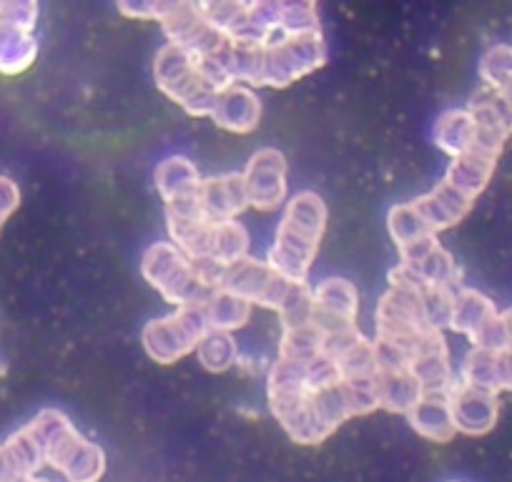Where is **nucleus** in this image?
<instances>
[{
	"mask_svg": "<svg viewBox=\"0 0 512 482\" xmlns=\"http://www.w3.org/2000/svg\"><path fill=\"white\" fill-rule=\"evenodd\" d=\"M327 229V206L314 191H302L287 204L267 264L292 284H307L309 269Z\"/></svg>",
	"mask_w": 512,
	"mask_h": 482,
	"instance_id": "f257e3e1",
	"label": "nucleus"
},
{
	"mask_svg": "<svg viewBox=\"0 0 512 482\" xmlns=\"http://www.w3.org/2000/svg\"><path fill=\"white\" fill-rule=\"evenodd\" d=\"M28 430L41 442L46 465L61 472L66 482H98L106 472L101 447L86 440L63 412L43 410Z\"/></svg>",
	"mask_w": 512,
	"mask_h": 482,
	"instance_id": "f03ea898",
	"label": "nucleus"
},
{
	"mask_svg": "<svg viewBox=\"0 0 512 482\" xmlns=\"http://www.w3.org/2000/svg\"><path fill=\"white\" fill-rule=\"evenodd\" d=\"M141 274L151 287L159 289L166 302L176 304V309L206 304V299L214 294L201 282L194 264L171 241H159L146 249L144 259H141Z\"/></svg>",
	"mask_w": 512,
	"mask_h": 482,
	"instance_id": "7ed1b4c3",
	"label": "nucleus"
},
{
	"mask_svg": "<svg viewBox=\"0 0 512 482\" xmlns=\"http://www.w3.org/2000/svg\"><path fill=\"white\" fill-rule=\"evenodd\" d=\"M154 76L161 91L191 116H211L219 93L201 78L196 61L184 48L166 43L154 61Z\"/></svg>",
	"mask_w": 512,
	"mask_h": 482,
	"instance_id": "20e7f679",
	"label": "nucleus"
},
{
	"mask_svg": "<svg viewBox=\"0 0 512 482\" xmlns=\"http://www.w3.org/2000/svg\"><path fill=\"white\" fill-rule=\"evenodd\" d=\"M327 61V43L322 33H279L262 46V86L287 88Z\"/></svg>",
	"mask_w": 512,
	"mask_h": 482,
	"instance_id": "39448f33",
	"label": "nucleus"
},
{
	"mask_svg": "<svg viewBox=\"0 0 512 482\" xmlns=\"http://www.w3.org/2000/svg\"><path fill=\"white\" fill-rule=\"evenodd\" d=\"M211 332L209 319H206L204 304L194 307H179L176 314L164 319H154L144 327V347L149 357L159 365H174L186 354L196 352L201 339Z\"/></svg>",
	"mask_w": 512,
	"mask_h": 482,
	"instance_id": "423d86ee",
	"label": "nucleus"
},
{
	"mask_svg": "<svg viewBox=\"0 0 512 482\" xmlns=\"http://www.w3.org/2000/svg\"><path fill=\"white\" fill-rule=\"evenodd\" d=\"M289 287H292V282H287L282 274L274 272L267 262H256V259L249 257L226 269L224 282H221L224 292L236 294L244 302H249L251 307L259 304V307L274 309V312L282 307Z\"/></svg>",
	"mask_w": 512,
	"mask_h": 482,
	"instance_id": "0eeeda50",
	"label": "nucleus"
},
{
	"mask_svg": "<svg viewBox=\"0 0 512 482\" xmlns=\"http://www.w3.org/2000/svg\"><path fill=\"white\" fill-rule=\"evenodd\" d=\"M244 189L256 211H277L287 199V159L277 149H259L244 169Z\"/></svg>",
	"mask_w": 512,
	"mask_h": 482,
	"instance_id": "6e6552de",
	"label": "nucleus"
},
{
	"mask_svg": "<svg viewBox=\"0 0 512 482\" xmlns=\"http://www.w3.org/2000/svg\"><path fill=\"white\" fill-rule=\"evenodd\" d=\"M447 402H450L455 430L462 435L482 437L495 430L497 417H500V400L495 392L455 382L447 392Z\"/></svg>",
	"mask_w": 512,
	"mask_h": 482,
	"instance_id": "1a4fd4ad",
	"label": "nucleus"
},
{
	"mask_svg": "<svg viewBox=\"0 0 512 482\" xmlns=\"http://www.w3.org/2000/svg\"><path fill=\"white\" fill-rule=\"evenodd\" d=\"M314 297V327L322 334L337 329L354 327L359 312V294L349 279L332 277L324 279L312 289Z\"/></svg>",
	"mask_w": 512,
	"mask_h": 482,
	"instance_id": "9d476101",
	"label": "nucleus"
},
{
	"mask_svg": "<svg viewBox=\"0 0 512 482\" xmlns=\"http://www.w3.org/2000/svg\"><path fill=\"white\" fill-rule=\"evenodd\" d=\"M410 372L425 395H447L455 385L450 367V349L442 332H427L412 354Z\"/></svg>",
	"mask_w": 512,
	"mask_h": 482,
	"instance_id": "9b49d317",
	"label": "nucleus"
},
{
	"mask_svg": "<svg viewBox=\"0 0 512 482\" xmlns=\"http://www.w3.org/2000/svg\"><path fill=\"white\" fill-rule=\"evenodd\" d=\"M199 204L206 219L211 224L231 221L249 206L244 189V176L241 174H221L214 179L201 181Z\"/></svg>",
	"mask_w": 512,
	"mask_h": 482,
	"instance_id": "f8f14e48",
	"label": "nucleus"
},
{
	"mask_svg": "<svg viewBox=\"0 0 512 482\" xmlns=\"http://www.w3.org/2000/svg\"><path fill=\"white\" fill-rule=\"evenodd\" d=\"M211 118L216 126L231 131V134H251L262 118V101L256 98L251 88L236 83L216 96Z\"/></svg>",
	"mask_w": 512,
	"mask_h": 482,
	"instance_id": "ddd939ff",
	"label": "nucleus"
},
{
	"mask_svg": "<svg viewBox=\"0 0 512 482\" xmlns=\"http://www.w3.org/2000/svg\"><path fill=\"white\" fill-rule=\"evenodd\" d=\"M472 204H475V201L467 199V196L460 194L457 189H452L447 181L437 184L430 194L412 201V206H415L417 214L422 216V221H425L427 229H430L432 234L460 224V221L470 214Z\"/></svg>",
	"mask_w": 512,
	"mask_h": 482,
	"instance_id": "4468645a",
	"label": "nucleus"
},
{
	"mask_svg": "<svg viewBox=\"0 0 512 482\" xmlns=\"http://www.w3.org/2000/svg\"><path fill=\"white\" fill-rule=\"evenodd\" d=\"M407 422H410L412 430H415L417 435L425 437L427 442H437V445L452 442L457 435L447 395L422 397V400L412 407L410 415H407Z\"/></svg>",
	"mask_w": 512,
	"mask_h": 482,
	"instance_id": "2eb2a0df",
	"label": "nucleus"
},
{
	"mask_svg": "<svg viewBox=\"0 0 512 482\" xmlns=\"http://www.w3.org/2000/svg\"><path fill=\"white\" fill-rule=\"evenodd\" d=\"M374 395L377 405L387 412H400L410 415L412 407L425 397L420 382L415 380L410 370L402 372H377L374 375Z\"/></svg>",
	"mask_w": 512,
	"mask_h": 482,
	"instance_id": "dca6fc26",
	"label": "nucleus"
},
{
	"mask_svg": "<svg viewBox=\"0 0 512 482\" xmlns=\"http://www.w3.org/2000/svg\"><path fill=\"white\" fill-rule=\"evenodd\" d=\"M495 166L497 159L470 151V154L460 156V159H452V164L447 166L445 181L452 189H457L467 199L475 201L487 189V184H490L492 174H495Z\"/></svg>",
	"mask_w": 512,
	"mask_h": 482,
	"instance_id": "f3484780",
	"label": "nucleus"
},
{
	"mask_svg": "<svg viewBox=\"0 0 512 482\" xmlns=\"http://www.w3.org/2000/svg\"><path fill=\"white\" fill-rule=\"evenodd\" d=\"M435 144L452 159L470 154L475 144V118L467 108H450L435 124Z\"/></svg>",
	"mask_w": 512,
	"mask_h": 482,
	"instance_id": "a211bd4d",
	"label": "nucleus"
},
{
	"mask_svg": "<svg viewBox=\"0 0 512 482\" xmlns=\"http://www.w3.org/2000/svg\"><path fill=\"white\" fill-rule=\"evenodd\" d=\"M497 309L485 294L475 292V289H460L455 294V309H452L450 329L465 334L467 339H475L492 319L497 317Z\"/></svg>",
	"mask_w": 512,
	"mask_h": 482,
	"instance_id": "6ab92c4d",
	"label": "nucleus"
},
{
	"mask_svg": "<svg viewBox=\"0 0 512 482\" xmlns=\"http://www.w3.org/2000/svg\"><path fill=\"white\" fill-rule=\"evenodd\" d=\"M154 179L156 189H159L161 199H164L166 204L196 194L201 186L199 171H196V166L191 164L186 156H171V159L161 161V164L156 166Z\"/></svg>",
	"mask_w": 512,
	"mask_h": 482,
	"instance_id": "aec40b11",
	"label": "nucleus"
},
{
	"mask_svg": "<svg viewBox=\"0 0 512 482\" xmlns=\"http://www.w3.org/2000/svg\"><path fill=\"white\" fill-rule=\"evenodd\" d=\"M204 312H206V319H209V327L214 329V332L231 334L234 329H241L246 322H249L251 304L244 302L241 297H236V294H229L224 292V289H219V292H214L209 299H206Z\"/></svg>",
	"mask_w": 512,
	"mask_h": 482,
	"instance_id": "412c9836",
	"label": "nucleus"
},
{
	"mask_svg": "<svg viewBox=\"0 0 512 482\" xmlns=\"http://www.w3.org/2000/svg\"><path fill=\"white\" fill-rule=\"evenodd\" d=\"M460 382L462 385L477 387V390L495 392V395L497 392H502L500 390V352L472 347L470 352L465 354V362H462Z\"/></svg>",
	"mask_w": 512,
	"mask_h": 482,
	"instance_id": "4be33fe9",
	"label": "nucleus"
},
{
	"mask_svg": "<svg viewBox=\"0 0 512 482\" xmlns=\"http://www.w3.org/2000/svg\"><path fill=\"white\" fill-rule=\"evenodd\" d=\"M249 231L241 221H219L214 224V236H211V257L224 267H234L236 262L246 259L249 254Z\"/></svg>",
	"mask_w": 512,
	"mask_h": 482,
	"instance_id": "5701e85b",
	"label": "nucleus"
},
{
	"mask_svg": "<svg viewBox=\"0 0 512 482\" xmlns=\"http://www.w3.org/2000/svg\"><path fill=\"white\" fill-rule=\"evenodd\" d=\"M387 229H390V236L395 239L397 249H405L415 241L427 239V236H437L427 229V224L422 221V216L417 214V209L410 204H397L390 209V216H387Z\"/></svg>",
	"mask_w": 512,
	"mask_h": 482,
	"instance_id": "b1692460",
	"label": "nucleus"
},
{
	"mask_svg": "<svg viewBox=\"0 0 512 482\" xmlns=\"http://www.w3.org/2000/svg\"><path fill=\"white\" fill-rule=\"evenodd\" d=\"M6 452H8V457H11V465H13V470H16V475H31L33 477L43 465H46V460H43L41 442L36 440V435H33L28 427H23V430H18L16 435L8 437Z\"/></svg>",
	"mask_w": 512,
	"mask_h": 482,
	"instance_id": "393cba45",
	"label": "nucleus"
},
{
	"mask_svg": "<svg viewBox=\"0 0 512 482\" xmlns=\"http://www.w3.org/2000/svg\"><path fill=\"white\" fill-rule=\"evenodd\" d=\"M420 272V277L425 279L427 287H447V289H462L460 287V269H457L455 259L447 249H442L437 244L420 264H410Z\"/></svg>",
	"mask_w": 512,
	"mask_h": 482,
	"instance_id": "a878e982",
	"label": "nucleus"
},
{
	"mask_svg": "<svg viewBox=\"0 0 512 482\" xmlns=\"http://www.w3.org/2000/svg\"><path fill=\"white\" fill-rule=\"evenodd\" d=\"M317 354H322V332L314 324L297 329H284L282 344H279V359L289 362H309Z\"/></svg>",
	"mask_w": 512,
	"mask_h": 482,
	"instance_id": "bb28decb",
	"label": "nucleus"
},
{
	"mask_svg": "<svg viewBox=\"0 0 512 482\" xmlns=\"http://www.w3.org/2000/svg\"><path fill=\"white\" fill-rule=\"evenodd\" d=\"M337 367L342 372V380H374L377 375V357H374V342L359 339L352 347L344 349L337 359Z\"/></svg>",
	"mask_w": 512,
	"mask_h": 482,
	"instance_id": "cd10ccee",
	"label": "nucleus"
},
{
	"mask_svg": "<svg viewBox=\"0 0 512 482\" xmlns=\"http://www.w3.org/2000/svg\"><path fill=\"white\" fill-rule=\"evenodd\" d=\"M196 357L209 372H226L236 362V342L229 332L211 329L196 347Z\"/></svg>",
	"mask_w": 512,
	"mask_h": 482,
	"instance_id": "c85d7f7f",
	"label": "nucleus"
},
{
	"mask_svg": "<svg viewBox=\"0 0 512 482\" xmlns=\"http://www.w3.org/2000/svg\"><path fill=\"white\" fill-rule=\"evenodd\" d=\"M480 78L490 91H505L512 86V46L497 43L482 56Z\"/></svg>",
	"mask_w": 512,
	"mask_h": 482,
	"instance_id": "c756f323",
	"label": "nucleus"
},
{
	"mask_svg": "<svg viewBox=\"0 0 512 482\" xmlns=\"http://www.w3.org/2000/svg\"><path fill=\"white\" fill-rule=\"evenodd\" d=\"M284 329H297L314 324V297L307 284H292L284 297L282 307L277 309Z\"/></svg>",
	"mask_w": 512,
	"mask_h": 482,
	"instance_id": "7c9ffc66",
	"label": "nucleus"
},
{
	"mask_svg": "<svg viewBox=\"0 0 512 482\" xmlns=\"http://www.w3.org/2000/svg\"><path fill=\"white\" fill-rule=\"evenodd\" d=\"M36 18H38V6L33 3H8V6H0V23L13 31H21V33H31V28L36 26Z\"/></svg>",
	"mask_w": 512,
	"mask_h": 482,
	"instance_id": "2f4dec72",
	"label": "nucleus"
},
{
	"mask_svg": "<svg viewBox=\"0 0 512 482\" xmlns=\"http://www.w3.org/2000/svg\"><path fill=\"white\" fill-rule=\"evenodd\" d=\"M169 8V3H136V6H128V3H118V11L128 18H144V21H161Z\"/></svg>",
	"mask_w": 512,
	"mask_h": 482,
	"instance_id": "473e14b6",
	"label": "nucleus"
},
{
	"mask_svg": "<svg viewBox=\"0 0 512 482\" xmlns=\"http://www.w3.org/2000/svg\"><path fill=\"white\" fill-rule=\"evenodd\" d=\"M18 199H21L18 186L13 184L11 179H3V176H0V224H3L13 211H16Z\"/></svg>",
	"mask_w": 512,
	"mask_h": 482,
	"instance_id": "72a5a7b5",
	"label": "nucleus"
},
{
	"mask_svg": "<svg viewBox=\"0 0 512 482\" xmlns=\"http://www.w3.org/2000/svg\"><path fill=\"white\" fill-rule=\"evenodd\" d=\"M500 390L512 392V349L500 352Z\"/></svg>",
	"mask_w": 512,
	"mask_h": 482,
	"instance_id": "f704fd0d",
	"label": "nucleus"
},
{
	"mask_svg": "<svg viewBox=\"0 0 512 482\" xmlns=\"http://www.w3.org/2000/svg\"><path fill=\"white\" fill-rule=\"evenodd\" d=\"M16 477V470L11 465V457H8L6 445H0V482H11Z\"/></svg>",
	"mask_w": 512,
	"mask_h": 482,
	"instance_id": "c9c22d12",
	"label": "nucleus"
},
{
	"mask_svg": "<svg viewBox=\"0 0 512 482\" xmlns=\"http://www.w3.org/2000/svg\"><path fill=\"white\" fill-rule=\"evenodd\" d=\"M502 317V324H505V332H507V342H510V349H512V307L507 309V312L500 314Z\"/></svg>",
	"mask_w": 512,
	"mask_h": 482,
	"instance_id": "e433bc0d",
	"label": "nucleus"
},
{
	"mask_svg": "<svg viewBox=\"0 0 512 482\" xmlns=\"http://www.w3.org/2000/svg\"><path fill=\"white\" fill-rule=\"evenodd\" d=\"M11 482H38V480H36V477H31V475H16Z\"/></svg>",
	"mask_w": 512,
	"mask_h": 482,
	"instance_id": "4c0bfd02",
	"label": "nucleus"
},
{
	"mask_svg": "<svg viewBox=\"0 0 512 482\" xmlns=\"http://www.w3.org/2000/svg\"><path fill=\"white\" fill-rule=\"evenodd\" d=\"M38 482H46V480H38Z\"/></svg>",
	"mask_w": 512,
	"mask_h": 482,
	"instance_id": "58836bf2",
	"label": "nucleus"
}]
</instances>
